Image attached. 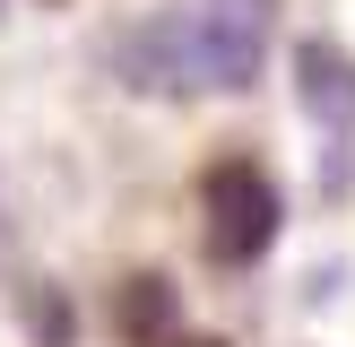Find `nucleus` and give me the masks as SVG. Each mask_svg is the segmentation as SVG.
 I'll list each match as a JSON object with an SVG mask.
<instances>
[{"label":"nucleus","instance_id":"f257e3e1","mask_svg":"<svg viewBox=\"0 0 355 347\" xmlns=\"http://www.w3.org/2000/svg\"><path fill=\"white\" fill-rule=\"evenodd\" d=\"M260 52L269 0H165L113 35L104 69L139 96H234L260 78Z\"/></svg>","mask_w":355,"mask_h":347},{"label":"nucleus","instance_id":"f03ea898","mask_svg":"<svg viewBox=\"0 0 355 347\" xmlns=\"http://www.w3.org/2000/svg\"><path fill=\"white\" fill-rule=\"evenodd\" d=\"M200 235H208V252H217L225 269L269 260V243L286 235V200H277L269 165H252V156L208 165V174H200Z\"/></svg>","mask_w":355,"mask_h":347},{"label":"nucleus","instance_id":"7ed1b4c3","mask_svg":"<svg viewBox=\"0 0 355 347\" xmlns=\"http://www.w3.org/2000/svg\"><path fill=\"white\" fill-rule=\"evenodd\" d=\"M295 87H304V104H312V121H329V130H355V52L347 44H329V35H312L304 52H295Z\"/></svg>","mask_w":355,"mask_h":347}]
</instances>
